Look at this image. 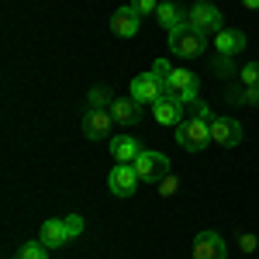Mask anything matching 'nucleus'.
<instances>
[{"label":"nucleus","mask_w":259,"mask_h":259,"mask_svg":"<svg viewBox=\"0 0 259 259\" xmlns=\"http://www.w3.org/2000/svg\"><path fill=\"white\" fill-rule=\"evenodd\" d=\"M190 259H228L225 242H221L218 232H200L197 239H194V252H190Z\"/></svg>","instance_id":"9"},{"label":"nucleus","mask_w":259,"mask_h":259,"mask_svg":"<svg viewBox=\"0 0 259 259\" xmlns=\"http://www.w3.org/2000/svg\"><path fill=\"white\" fill-rule=\"evenodd\" d=\"M242 87H259V62H249V66H242Z\"/></svg>","instance_id":"21"},{"label":"nucleus","mask_w":259,"mask_h":259,"mask_svg":"<svg viewBox=\"0 0 259 259\" xmlns=\"http://www.w3.org/2000/svg\"><path fill=\"white\" fill-rule=\"evenodd\" d=\"M177 145L187 152H204L211 145V121L200 118H187L177 124Z\"/></svg>","instance_id":"2"},{"label":"nucleus","mask_w":259,"mask_h":259,"mask_svg":"<svg viewBox=\"0 0 259 259\" xmlns=\"http://www.w3.org/2000/svg\"><path fill=\"white\" fill-rule=\"evenodd\" d=\"M156 190H159V197H173V194L180 190V180L173 177V173H166V177L156 183Z\"/></svg>","instance_id":"20"},{"label":"nucleus","mask_w":259,"mask_h":259,"mask_svg":"<svg viewBox=\"0 0 259 259\" xmlns=\"http://www.w3.org/2000/svg\"><path fill=\"white\" fill-rule=\"evenodd\" d=\"M183 104H177L173 97H159L156 104H152V114H156V121L159 124H180L183 121Z\"/></svg>","instance_id":"14"},{"label":"nucleus","mask_w":259,"mask_h":259,"mask_svg":"<svg viewBox=\"0 0 259 259\" xmlns=\"http://www.w3.org/2000/svg\"><path fill=\"white\" fill-rule=\"evenodd\" d=\"M135 173H139V180H145V183H159L166 173H169V159L162 156V152H152V149H142V156L135 162Z\"/></svg>","instance_id":"4"},{"label":"nucleus","mask_w":259,"mask_h":259,"mask_svg":"<svg viewBox=\"0 0 259 259\" xmlns=\"http://www.w3.org/2000/svg\"><path fill=\"white\" fill-rule=\"evenodd\" d=\"M197 90H200V80L190 69H173V76L162 83V97H173L183 107H190L197 100Z\"/></svg>","instance_id":"3"},{"label":"nucleus","mask_w":259,"mask_h":259,"mask_svg":"<svg viewBox=\"0 0 259 259\" xmlns=\"http://www.w3.org/2000/svg\"><path fill=\"white\" fill-rule=\"evenodd\" d=\"M139 173H135V166L132 162H114V169H111V177H107V187H111V194L114 197H132L135 190H139Z\"/></svg>","instance_id":"5"},{"label":"nucleus","mask_w":259,"mask_h":259,"mask_svg":"<svg viewBox=\"0 0 259 259\" xmlns=\"http://www.w3.org/2000/svg\"><path fill=\"white\" fill-rule=\"evenodd\" d=\"M38 242H41V245H49V249H59V245H66V242H69L66 221H62V218H49L45 225H41Z\"/></svg>","instance_id":"13"},{"label":"nucleus","mask_w":259,"mask_h":259,"mask_svg":"<svg viewBox=\"0 0 259 259\" xmlns=\"http://www.w3.org/2000/svg\"><path fill=\"white\" fill-rule=\"evenodd\" d=\"M204 49H207V35L197 31L194 24H183L177 31H169V52L180 59H197V56H204Z\"/></svg>","instance_id":"1"},{"label":"nucleus","mask_w":259,"mask_h":259,"mask_svg":"<svg viewBox=\"0 0 259 259\" xmlns=\"http://www.w3.org/2000/svg\"><path fill=\"white\" fill-rule=\"evenodd\" d=\"M111 114H114L118 124H139V121H142V104L135 97L114 100V104H111Z\"/></svg>","instance_id":"16"},{"label":"nucleus","mask_w":259,"mask_h":259,"mask_svg":"<svg viewBox=\"0 0 259 259\" xmlns=\"http://www.w3.org/2000/svg\"><path fill=\"white\" fill-rule=\"evenodd\" d=\"M21 259H49V245H41V242H24V245H21Z\"/></svg>","instance_id":"19"},{"label":"nucleus","mask_w":259,"mask_h":259,"mask_svg":"<svg viewBox=\"0 0 259 259\" xmlns=\"http://www.w3.org/2000/svg\"><path fill=\"white\" fill-rule=\"evenodd\" d=\"M242 100L252 104V107H259V87H245V90H242Z\"/></svg>","instance_id":"27"},{"label":"nucleus","mask_w":259,"mask_h":259,"mask_svg":"<svg viewBox=\"0 0 259 259\" xmlns=\"http://www.w3.org/2000/svg\"><path fill=\"white\" fill-rule=\"evenodd\" d=\"M111 156L118 162H135L142 156V145L135 135H118V139L111 142Z\"/></svg>","instance_id":"17"},{"label":"nucleus","mask_w":259,"mask_h":259,"mask_svg":"<svg viewBox=\"0 0 259 259\" xmlns=\"http://www.w3.org/2000/svg\"><path fill=\"white\" fill-rule=\"evenodd\" d=\"M256 245H259V239L252 232H239V249L242 252H256Z\"/></svg>","instance_id":"25"},{"label":"nucleus","mask_w":259,"mask_h":259,"mask_svg":"<svg viewBox=\"0 0 259 259\" xmlns=\"http://www.w3.org/2000/svg\"><path fill=\"white\" fill-rule=\"evenodd\" d=\"M111 128H114V114H111V111H104V107H87V114H83V132H87L90 142L107 139Z\"/></svg>","instance_id":"6"},{"label":"nucleus","mask_w":259,"mask_h":259,"mask_svg":"<svg viewBox=\"0 0 259 259\" xmlns=\"http://www.w3.org/2000/svg\"><path fill=\"white\" fill-rule=\"evenodd\" d=\"M156 18H159V24L166 28V31H177V28H183V24H190V14H183L173 0H159Z\"/></svg>","instance_id":"12"},{"label":"nucleus","mask_w":259,"mask_h":259,"mask_svg":"<svg viewBox=\"0 0 259 259\" xmlns=\"http://www.w3.org/2000/svg\"><path fill=\"white\" fill-rule=\"evenodd\" d=\"M14 259H21V256H14Z\"/></svg>","instance_id":"30"},{"label":"nucleus","mask_w":259,"mask_h":259,"mask_svg":"<svg viewBox=\"0 0 259 259\" xmlns=\"http://www.w3.org/2000/svg\"><path fill=\"white\" fill-rule=\"evenodd\" d=\"M190 24L197 28V31H204V35H218L221 31V11L214 7V4H207V0H197L194 7H190Z\"/></svg>","instance_id":"7"},{"label":"nucleus","mask_w":259,"mask_h":259,"mask_svg":"<svg viewBox=\"0 0 259 259\" xmlns=\"http://www.w3.org/2000/svg\"><path fill=\"white\" fill-rule=\"evenodd\" d=\"M211 142L221 149H235L242 142V124L235 118H214L211 121Z\"/></svg>","instance_id":"8"},{"label":"nucleus","mask_w":259,"mask_h":259,"mask_svg":"<svg viewBox=\"0 0 259 259\" xmlns=\"http://www.w3.org/2000/svg\"><path fill=\"white\" fill-rule=\"evenodd\" d=\"M149 73H152V76H156V80H169V76H173V66H169V59H156L152 62V69H149Z\"/></svg>","instance_id":"22"},{"label":"nucleus","mask_w":259,"mask_h":259,"mask_svg":"<svg viewBox=\"0 0 259 259\" xmlns=\"http://www.w3.org/2000/svg\"><path fill=\"white\" fill-rule=\"evenodd\" d=\"M242 7H249V11H259V0H242Z\"/></svg>","instance_id":"29"},{"label":"nucleus","mask_w":259,"mask_h":259,"mask_svg":"<svg viewBox=\"0 0 259 259\" xmlns=\"http://www.w3.org/2000/svg\"><path fill=\"white\" fill-rule=\"evenodd\" d=\"M62 221H66V232H69V242H73V239H76V235L83 232V218H80V214H66Z\"/></svg>","instance_id":"24"},{"label":"nucleus","mask_w":259,"mask_h":259,"mask_svg":"<svg viewBox=\"0 0 259 259\" xmlns=\"http://www.w3.org/2000/svg\"><path fill=\"white\" fill-rule=\"evenodd\" d=\"M214 49H218V56H235V52L245 49V35L235 31V28H221L214 35Z\"/></svg>","instance_id":"15"},{"label":"nucleus","mask_w":259,"mask_h":259,"mask_svg":"<svg viewBox=\"0 0 259 259\" xmlns=\"http://www.w3.org/2000/svg\"><path fill=\"white\" fill-rule=\"evenodd\" d=\"M87 104H90V107H104V111H111L114 97H111V90H107V87H94V90L87 94Z\"/></svg>","instance_id":"18"},{"label":"nucleus","mask_w":259,"mask_h":259,"mask_svg":"<svg viewBox=\"0 0 259 259\" xmlns=\"http://www.w3.org/2000/svg\"><path fill=\"white\" fill-rule=\"evenodd\" d=\"M214 69H218V73H235V69H232V56H221V59L214 62Z\"/></svg>","instance_id":"28"},{"label":"nucleus","mask_w":259,"mask_h":259,"mask_svg":"<svg viewBox=\"0 0 259 259\" xmlns=\"http://www.w3.org/2000/svg\"><path fill=\"white\" fill-rule=\"evenodd\" d=\"M132 97L139 100V104H156L162 97V80H156L152 73H142L132 80Z\"/></svg>","instance_id":"11"},{"label":"nucleus","mask_w":259,"mask_h":259,"mask_svg":"<svg viewBox=\"0 0 259 259\" xmlns=\"http://www.w3.org/2000/svg\"><path fill=\"white\" fill-rule=\"evenodd\" d=\"M132 7H135V11H139L142 18H145V14H156V7H159V0H132Z\"/></svg>","instance_id":"26"},{"label":"nucleus","mask_w":259,"mask_h":259,"mask_svg":"<svg viewBox=\"0 0 259 259\" xmlns=\"http://www.w3.org/2000/svg\"><path fill=\"white\" fill-rule=\"evenodd\" d=\"M139 24H142V14L128 4V7H118L114 14H111V31L118 35V38H132V35H139Z\"/></svg>","instance_id":"10"},{"label":"nucleus","mask_w":259,"mask_h":259,"mask_svg":"<svg viewBox=\"0 0 259 259\" xmlns=\"http://www.w3.org/2000/svg\"><path fill=\"white\" fill-rule=\"evenodd\" d=\"M190 118H200V121H214V111H211L207 104H200V100H194V104H190Z\"/></svg>","instance_id":"23"}]
</instances>
